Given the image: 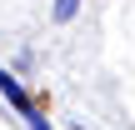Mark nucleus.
I'll return each mask as SVG.
<instances>
[{
  "label": "nucleus",
  "mask_w": 135,
  "mask_h": 130,
  "mask_svg": "<svg viewBox=\"0 0 135 130\" xmlns=\"http://www.w3.org/2000/svg\"><path fill=\"white\" fill-rule=\"evenodd\" d=\"M0 95H5V100H10V105H15V110H20L25 120L35 115V110H30V100H25V90L15 85V75H10V70H0Z\"/></svg>",
  "instance_id": "obj_1"
},
{
  "label": "nucleus",
  "mask_w": 135,
  "mask_h": 130,
  "mask_svg": "<svg viewBox=\"0 0 135 130\" xmlns=\"http://www.w3.org/2000/svg\"><path fill=\"white\" fill-rule=\"evenodd\" d=\"M30 130H50V125H45V115H30Z\"/></svg>",
  "instance_id": "obj_3"
},
{
  "label": "nucleus",
  "mask_w": 135,
  "mask_h": 130,
  "mask_svg": "<svg viewBox=\"0 0 135 130\" xmlns=\"http://www.w3.org/2000/svg\"><path fill=\"white\" fill-rule=\"evenodd\" d=\"M75 10H80V0H55V20H70Z\"/></svg>",
  "instance_id": "obj_2"
}]
</instances>
